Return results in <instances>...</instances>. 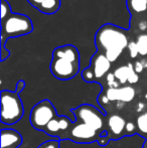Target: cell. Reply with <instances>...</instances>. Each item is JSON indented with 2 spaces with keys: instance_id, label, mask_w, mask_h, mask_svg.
Listing matches in <instances>:
<instances>
[{
  "instance_id": "cell-1",
  "label": "cell",
  "mask_w": 147,
  "mask_h": 148,
  "mask_svg": "<svg viewBox=\"0 0 147 148\" xmlns=\"http://www.w3.org/2000/svg\"><path fill=\"white\" fill-rule=\"evenodd\" d=\"M95 45L99 53H104L111 62H114L128 47L129 40L124 29L107 23L97 31Z\"/></svg>"
},
{
  "instance_id": "cell-2",
  "label": "cell",
  "mask_w": 147,
  "mask_h": 148,
  "mask_svg": "<svg viewBox=\"0 0 147 148\" xmlns=\"http://www.w3.org/2000/svg\"><path fill=\"white\" fill-rule=\"evenodd\" d=\"M51 72L57 80L74 79L80 72V53L78 49L72 45L55 49L51 62Z\"/></svg>"
},
{
  "instance_id": "cell-3",
  "label": "cell",
  "mask_w": 147,
  "mask_h": 148,
  "mask_svg": "<svg viewBox=\"0 0 147 148\" xmlns=\"http://www.w3.org/2000/svg\"><path fill=\"white\" fill-rule=\"evenodd\" d=\"M20 93L17 91H1V121L2 128L17 124L24 115V107Z\"/></svg>"
},
{
  "instance_id": "cell-4",
  "label": "cell",
  "mask_w": 147,
  "mask_h": 148,
  "mask_svg": "<svg viewBox=\"0 0 147 148\" xmlns=\"http://www.w3.org/2000/svg\"><path fill=\"white\" fill-rule=\"evenodd\" d=\"M1 47L4 53V39L12 36H20L30 33L34 30V24L29 17L24 14L11 13L4 20H1Z\"/></svg>"
},
{
  "instance_id": "cell-5",
  "label": "cell",
  "mask_w": 147,
  "mask_h": 148,
  "mask_svg": "<svg viewBox=\"0 0 147 148\" xmlns=\"http://www.w3.org/2000/svg\"><path fill=\"white\" fill-rule=\"evenodd\" d=\"M72 113L74 114L76 121L85 123L100 133L105 130L104 127L106 114L101 111L99 108L95 107L94 105L84 104L75 109H72Z\"/></svg>"
},
{
  "instance_id": "cell-6",
  "label": "cell",
  "mask_w": 147,
  "mask_h": 148,
  "mask_svg": "<svg viewBox=\"0 0 147 148\" xmlns=\"http://www.w3.org/2000/svg\"><path fill=\"white\" fill-rule=\"evenodd\" d=\"M59 115L55 107L49 100H42L32 107L29 113V123L32 128L43 132L44 128Z\"/></svg>"
},
{
  "instance_id": "cell-7",
  "label": "cell",
  "mask_w": 147,
  "mask_h": 148,
  "mask_svg": "<svg viewBox=\"0 0 147 148\" xmlns=\"http://www.w3.org/2000/svg\"><path fill=\"white\" fill-rule=\"evenodd\" d=\"M100 132L94 130L87 124L75 121L69 132L68 139L77 143H93L98 141Z\"/></svg>"
},
{
  "instance_id": "cell-8",
  "label": "cell",
  "mask_w": 147,
  "mask_h": 148,
  "mask_svg": "<svg viewBox=\"0 0 147 148\" xmlns=\"http://www.w3.org/2000/svg\"><path fill=\"white\" fill-rule=\"evenodd\" d=\"M74 121L72 120V118H69L68 116L57 115L47 124V126L43 130V133L51 137L59 138V140L68 139L70 129Z\"/></svg>"
},
{
  "instance_id": "cell-9",
  "label": "cell",
  "mask_w": 147,
  "mask_h": 148,
  "mask_svg": "<svg viewBox=\"0 0 147 148\" xmlns=\"http://www.w3.org/2000/svg\"><path fill=\"white\" fill-rule=\"evenodd\" d=\"M105 94L110 102L130 103L135 98L136 91L131 86H123L120 88H108Z\"/></svg>"
},
{
  "instance_id": "cell-10",
  "label": "cell",
  "mask_w": 147,
  "mask_h": 148,
  "mask_svg": "<svg viewBox=\"0 0 147 148\" xmlns=\"http://www.w3.org/2000/svg\"><path fill=\"white\" fill-rule=\"evenodd\" d=\"M112 62L107 59L104 53H101L97 51L91 59V70L94 74L95 80H100L105 75L109 74V71L111 69Z\"/></svg>"
},
{
  "instance_id": "cell-11",
  "label": "cell",
  "mask_w": 147,
  "mask_h": 148,
  "mask_svg": "<svg viewBox=\"0 0 147 148\" xmlns=\"http://www.w3.org/2000/svg\"><path fill=\"white\" fill-rule=\"evenodd\" d=\"M1 148H19L23 143L21 133L11 127L1 129Z\"/></svg>"
},
{
  "instance_id": "cell-12",
  "label": "cell",
  "mask_w": 147,
  "mask_h": 148,
  "mask_svg": "<svg viewBox=\"0 0 147 148\" xmlns=\"http://www.w3.org/2000/svg\"><path fill=\"white\" fill-rule=\"evenodd\" d=\"M126 121L122 116L118 114H113L108 118L107 121V126H108V132H109V138L117 139L120 136L124 134L126 126Z\"/></svg>"
},
{
  "instance_id": "cell-13",
  "label": "cell",
  "mask_w": 147,
  "mask_h": 148,
  "mask_svg": "<svg viewBox=\"0 0 147 148\" xmlns=\"http://www.w3.org/2000/svg\"><path fill=\"white\" fill-rule=\"evenodd\" d=\"M61 0H44L37 9L44 14H53L59 9Z\"/></svg>"
},
{
  "instance_id": "cell-14",
  "label": "cell",
  "mask_w": 147,
  "mask_h": 148,
  "mask_svg": "<svg viewBox=\"0 0 147 148\" xmlns=\"http://www.w3.org/2000/svg\"><path fill=\"white\" fill-rule=\"evenodd\" d=\"M131 64H128L126 66H121L114 71V76H115L116 80L120 83V85H125L126 83H128L130 70H131Z\"/></svg>"
},
{
  "instance_id": "cell-15",
  "label": "cell",
  "mask_w": 147,
  "mask_h": 148,
  "mask_svg": "<svg viewBox=\"0 0 147 148\" xmlns=\"http://www.w3.org/2000/svg\"><path fill=\"white\" fill-rule=\"evenodd\" d=\"M128 8L136 13H142L147 10V0H128Z\"/></svg>"
},
{
  "instance_id": "cell-16",
  "label": "cell",
  "mask_w": 147,
  "mask_h": 148,
  "mask_svg": "<svg viewBox=\"0 0 147 148\" xmlns=\"http://www.w3.org/2000/svg\"><path fill=\"white\" fill-rule=\"evenodd\" d=\"M136 126L140 134L147 136V112L141 113L136 119Z\"/></svg>"
},
{
  "instance_id": "cell-17",
  "label": "cell",
  "mask_w": 147,
  "mask_h": 148,
  "mask_svg": "<svg viewBox=\"0 0 147 148\" xmlns=\"http://www.w3.org/2000/svg\"><path fill=\"white\" fill-rule=\"evenodd\" d=\"M137 45L138 53L140 56H146L147 55V34H141L138 36L136 40Z\"/></svg>"
},
{
  "instance_id": "cell-18",
  "label": "cell",
  "mask_w": 147,
  "mask_h": 148,
  "mask_svg": "<svg viewBox=\"0 0 147 148\" xmlns=\"http://www.w3.org/2000/svg\"><path fill=\"white\" fill-rule=\"evenodd\" d=\"M36 148H61V140L53 139V140H45L38 145Z\"/></svg>"
},
{
  "instance_id": "cell-19",
  "label": "cell",
  "mask_w": 147,
  "mask_h": 148,
  "mask_svg": "<svg viewBox=\"0 0 147 148\" xmlns=\"http://www.w3.org/2000/svg\"><path fill=\"white\" fill-rule=\"evenodd\" d=\"M82 78H83V80L86 81V82H88V83H93L96 81L95 80L94 74H93L90 66H89V68H86L82 72Z\"/></svg>"
},
{
  "instance_id": "cell-20",
  "label": "cell",
  "mask_w": 147,
  "mask_h": 148,
  "mask_svg": "<svg viewBox=\"0 0 147 148\" xmlns=\"http://www.w3.org/2000/svg\"><path fill=\"white\" fill-rule=\"evenodd\" d=\"M10 5L6 0L1 1V20H4L8 15H10Z\"/></svg>"
},
{
  "instance_id": "cell-21",
  "label": "cell",
  "mask_w": 147,
  "mask_h": 148,
  "mask_svg": "<svg viewBox=\"0 0 147 148\" xmlns=\"http://www.w3.org/2000/svg\"><path fill=\"white\" fill-rule=\"evenodd\" d=\"M106 81L109 88H120V83L116 80L114 73H109L106 76Z\"/></svg>"
},
{
  "instance_id": "cell-22",
  "label": "cell",
  "mask_w": 147,
  "mask_h": 148,
  "mask_svg": "<svg viewBox=\"0 0 147 148\" xmlns=\"http://www.w3.org/2000/svg\"><path fill=\"white\" fill-rule=\"evenodd\" d=\"M137 132V126H136V123L132 122V121H129V122L126 123L125 126V131L124 133L127 135H133Z\"/></svg>"
},
{
  "instance_id": "cell-23",
  "label": "cell",
  "mask_w": 147,
  "mask_h": 148,
  "mask_svg": "<svg viewBox=\"0 0 147 148\" xmlns=\"http://www.w3.org/2000/svg\"><path fill=\"white\" fill-rule=\"evenodd\" d=\"M138 81H139V76H138V74L135 72V70H134V66L133 64H131V70H130V75H129V79H128V83L131 84V85H133V84L138 83Z\"/></svg>"
},
{
  "instance_id": "cell-24",
  "label": "cell",
  "mask_w": 147,
  "mask_h": 148,
  "mask_svg": "<svg viewBox=\"0 0 147 148\" xmlns=\"http://www.w3.org/2000/svg\"><path fill=\"white\" fill-rule=\"evenodd\" d=\"M128 49H129L130 57H131L132 59H135V58L139 55V53H138V49H137V45H136V41H131V42H129Z\"/></svg>"
},
{
  "instance_id": "cell-25",
  "label": "cell",
  "mask_w": 147,
  "mask_h": 148,
  "mask_svg": "<svg viewBox=\"0 0 147 148\" xmlns=\"http://www.w3.org/2000/svg\"><path fill=\"white\" fill-rule=\"evenodd\" d=\"M98 102H99V104H100V106H101L102 108H104L103 106L108 105V104L110 103L109 99L107 98L106 94H102V95H100V97H99V99H98Z\"/></svg>"
},
{
  "instance_id": "cell-26",
  "label": "cell",
  "mask_w": 147,
  "mask_h": 148,
  "mask_svg": "<svg viewBox=\"0 0 147 148\" xmlns=\"http://www.w3.org/2000/svg\"><path fill=\"white\" fill-rule=\"evenodd\" d=\"M134 70H135V72L137 73V74H140V73L144 70L143 64H142L141 62H139V60H137V62L134 64Z\"/></svg>"
},
{
  "instance_id": "cell-27",
  "label": "cell",
  "mask_w": 147,
  "mask_h": 148,
  "mask_svg": "<svg viewBox=\"0 0 147 148\" xmlns=\"http://www.w3.org/2000/svg\"><path fill=\"white\" fill-rule=\"evenodd\" d=\"M24 88H25V82H24V81H22V80L18 81L17 84H16L15 91H17V92H19V93H21V92L24 90Z\"/></svg>"
},
{
  "instance_id": "cell-28",
  "label": "cell",
  "mask_w": 147,
  "mask_h": 148,
  "mask_svg": "<svg viewBox=\"0 0 147 148\" xmlns=\"http://www.w3.org/2000/svg\"><path fill=\"white\" fill-rule=\"evenodd\" d=\"M43 1H44V0H28V2L36 8H38L39 5H40Z\"/></svg>"
},
{
  "instance_id": "cell-29",
  "label": "cell",
  "mask_w": 147,
  "mask_h": 148,
  "mask_svg": "<svg viewBox=\"0 0 147 148\" xmlns=\"http://www.w3.org/2000/svg\"><path fill=\"white\" fill-rule=\"evenodd\" d=\"M145 109V104L144 103H142V102H139V103L137 104V112L138 113H143V110Z\"/></svg>"
},
{
  "instance_id": "cell-30",
  "label": "cell",
  "mask_w": 147,
  "mask_h": 148,
  "mask_svg": "<svg viewBox=\"0 0 147 148\" xmlns=\"http://www.w3.org/2000/svg\"><path fill=\"white\" fill-rule=\"evenodd\" d=\"M145 100L147 101V94H145Z\"/></svg>"
},
{
  "instance_id": "cell-31",
  "label": "cell",
  "mask_w": 147,
  "mask_h": 148,
  "mask_svg": "<svg viewBox=\"0 0 147 148\" xmlns=\"http://www.w3.org/2000/svg\"><path fill=\"white\" fill-rule=\"evenodd\" d=\"M146 34H147V30H146Z\"/></svg>"
}]
</instances>
